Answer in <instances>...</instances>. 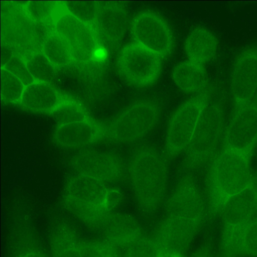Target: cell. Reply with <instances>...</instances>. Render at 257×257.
Here are the masks:
<instances>
[{
  "mask_svg": "<svg viewBox=\"0 0 257 257\" xmlns=\"http://www.w3.org/2000/svg\"><path fill=\"white\" fill-rule=\"evenodd\" d=\"M220 211L227 228L226 234L243 226L257 212V185L253 182L247 188L231 197Z\"/></svg>",
  "mask_w": 257,
  "mask_h": 257,
  "instance_id": "5bb4252c",
  "label": "cell"
},
{
  "mask_svg": "<svg viewBox=\"0 0 257 257\" xmlns=\"http://www.w3.org/2000/svg\"><path fill=\"white\" fill-rule=\"evenodd\" d=\"M1 97L6 102L19 103L26 86L17 77L2 67L1 72Z\"/></svg>",
  "mask_w": 257,
  "mask_h": 257,
  "instance_id": "484cf974",
  "label": "cell"
},
{
  "mask_svg": "<svg viewBox=\"0 0 257 257\" xmlns=\"http://www.w3.org/2000/svg\"><path fill=\"white\" fill-rule=\"evenodd\" d=\"M207 95L199 94L180 105L171 117L165 138L164 157L168 161L185 152L207 106Z\"/></svg>",
  "mask_w": 257,
  "mask_h": 257,
  "instance_id": "8992f818",
  "label": "cell"
},
{
  "mask_svg": "<svg viewBox=\"0 0 257 257\" xmlns=\"http://www.w3.org/2000/svg\"><path fill=\"white\" fill-rule=\"evenodd\" d=\"M161 257H182L180 254L168 251L166 253H162Z\"/></svg>",
  "mask_w": 257,
  "mask_h": 257,
  "instance_id": "836d02e7",
  "label": "cell"
},
{
  "mask_svg": "<svg viewBox=\"0 0 257 257\" xmlns=\"http://www.w3.org/2000/svg\"><path fill=\"white\" fill-rule=\"evenodd\" d=\"M256 215H257V212H256Z\"/></svg>",
  "mask_w": 257,
  "mask_h": 257,
  "instance_id": "e575fe53",
  "label": "cell"
},
{
  "mask_svg": "<svg viewBox=\"0 0 257 257\" xmlns=\"http://www.w3.org/2000/svg\"><path fill=\"white\" fill-rule=\"evenodd\" d=\"M225 242L233 243V246L248 254L257 256V218L230 232L226 237Z\"/></svg>",
  "mask_w": 257,
  "mask_h": 257,
  "instance_id": "603a6c76",
  "label": "cell"
},
{
  "mask_svg": "<svg viewBox=\"0 0 257 257\" xmlns=\"http://www.w3.org/2000/svg\"><path fill=\"white\" fill-rule=\"evenodd\" d=\"M162 254L158 244L148 239L140 238L130 243L126 257H161Z\"/></svg>",
  "mask_w": 257,
  "mask_h": 257,
  "instance_id": "83f0119b",
  "label": "cell"
},
{
  "mask_svg": "<svg viewBox=\"0 0 257 257\" xmlns=\"http://www.w3.org/2000/svg\"><path fill=\"white\" fill-rule=\"evenodd\" d=\"M224 127L222 112L216 107L206 106L185 151L183 167L197 168L216 155Z\"/></svg>",
  "mask_w": 257,
  "mask_h": 257,
  "instance_id": "5b68a950",
  "label": "cell"
},
{
  "mask_svg": "<svg viewBox=\"0 0 257 257\" xmlns=\"http://www.w3.org/2000/svg\"><path fill=\"white\" fill-rule=\"evenodd\" d=\"M19 79L27 86L35 81L30 72L25 61L20 56L14 55L3 67Z\"/></svg>",
  "mask_w": 257,
  "mask_h": 257,
  "instance_id": "4dcf8cb0",
  "label": "cell"
},
{
  "mask_svg": "<svg viewBox=\"0 0 257 257\" xmlns=\"http://www.w3.org/2000/svg\"><path fill=\"white\" fill-rule=\"evenodd\" d=\"M161 58L135 42L130 43L119 53L117 71L127 83L135 87L148 86L154 83L160 75Z\"/></svg>",
  "mask_w": 257,
  "mask_h": 257,
  "instance_id": "52a82bcc",
  "label": "cell"
},
{
  "mask_svg": "<svg viewBox=\"0 0 257 257\" xmlns=\"http://www.w3.org/2000/svg\"><path fill=\"white\" fill-rule=\"evenodd\" d=\"M253 152L224 146L212 159L207 178L211 211H220L229 198L247 188L253 182L250 169Z\"/></svg>",
  "mask_w": 257,
  "mask_h": 257,
  "instance_id": "7a4b0ae2",
  "label": "cell"
},
{
  "mask_svg": "<svg viewBox=\"0 0 257 257\" xmlns=\"http://www.w3.org/2000/svg\"><path fill=\"white\" fill-rule=\"evenodd\" d=\"M172 79L182 91L194 93L205 86L206 75L203 64L188 60L177 65L172 73Z\"/></svg>",
  "mask_w": 257,
  "mask_h": 257,
  "instance_id": "ffe728a7",
  "label": "cell"
},
{
  "mask_svg": "<svg viewBox=\"0 0 257 257\" xmlns=\"http://www.w3.org/2000/svg\"><path fill=\"white\" fill-rule=\"evenodd\" d=\"M83 257H118L115 246L105 241H80Z\"/></svg>",
  "mask_w": 257,
  "mask_h": 257,
  "instance_id": "f1b7e54d",
  "label": "cell"
},
{
  "mask_svg": "<svg viewBox=\"0 0 257 257\" xmlns=\"http://www.w3.org/2000/svg\"><path fill=\"white\" fill-rule=\"evenodd\" d=\"M50 114L57 125L90 119L84 108L72 100L63 99Z\"/></svg>",
  "mask_w": 257,
  "mask_h": 257,
  "instance_id": "d4e9b609",
  "label": "cell"
},
{
  "mask_svg": "<svg viewBox=\"0 0 257 257\" xmlns=\"http://www.w3.org/2000/svg\"><path fill=\"white\" fill-rule=\"evenodd\" d=\"M131 34L135 42L158 55L168 56L173 39L167 22L156 13L146 11L137 14L131 24Z\"/></svg>",
  "mask_w": 257,
  "mask_h": 257,
  "instance_id": "ba28073f",
  "label": "cell"
},
{
  "mask_svg": "<svg viewBox=\"0 0 257 257\" xmlns=\"http://www.w3.org/2000/svg\"><path fill=\"white\" fill-rule=\"evenodd\" d=\"M165 157L155 148L145 145L132 155L128 172L135 200L146 214L156 212L166 195L168 166Z\"/></svg>",
  "mask_w": 257,
  "mask_h": 257,
  "instance_id": "6da1fadb",
  "label": "cell"
},
{
  "mask_svg": "<svg viewBox=\"0 0 257 257\" xmlns=\"http://www.w3.org/2000/svg\"><path fill=\"white\" fill-rule=\"evenodd\" d=\"M216 45L215 38L209 31L198 28L189 33L184 48L189 60L203 64L213 56Z\"/></svg>",
  "mask_w": 257,
  "mask_h": 257,
  "instance_id": "d6986e66",
  "label": "cell"
},
{
  "mask_svg": "<svg viewBox=\"0 0 257 257\" xmlns=\"http://www.w3.org/2000/svg\"><path fill=\"white\" fill-rule=\"evenodd\" d=\"M166 211L169 216L200 222L205 212V204L194 178L184 176L168 199Z\"/></svg>",
  "mask_w": 257,
  "mask_h": 257,
  "instance_id": "30bf717a",
  "label": "cell"
},
{
  "mask_svg": "<svg viewBox=\"0 0 257 257\" xmlns=\"http://www.w3.org/2000/svg\"><path fill=\"white\" fill-rule=\"evenodd\" d=\"M106 138L105 124L91 118L57 125L53 133L54 143L64 148L86 146Z\"/></svg>",
  "mask_w": 257,
  "mask_h": 257,
  "instance_id": "4fadbf2b",
  "label": "cell"
},
{
  "mask_svg": "<svg viewBox=\"0 0 257 257\" xmlns=\"http://www.w3.org/2000/svg\"><path fill=\"white\" fill-rule=\"evenodd\" d=\"M24 60L35 81L48 83L52 81L56 67L42 52H33Z\"/></svg>",
  "mask_w": 257,
  "mask_h": 257,
  "instance_id": "cb8c5ba5",
  "label": "cell"
},
{
  "mask_svg": "<svg viewBox=\"0 0 257 257\" xmlns=\"http://www.w3.org/2000/svg\"><path fill=\"white\" fill-rule=\"evenodd\" d=\"M119 193L100 180L83 174L72 177L65 188L68 209L87 224L95 226L119 202Z\"/></svg>",
  "mask_w": 257,
  "mask_h": 257,
  "instance_id": "3957f363",
  "label": "cell"
},
{
  "mask_svg": "<svg viewBox=\"0 0 257 257\" xmlns=\"http://www.w3.org/2000/svg\"><path fill=\"white\" fill-rule=\"evenodd\" d=\"M95 21L103 39L111 44L117 45L126 33L128 13L125 6L121 4H109L99 8Z\"/></svg>",
  "mask_w": 257,
  "mask_h": 257,
  "instance_id": "e0dca14e",
  "label": "cell"
},
{
  "mask_svg": "<svg viewBox=\"0 0 257 257\" xmlns=\"http://www.w3.org/2000/svg\"><path fill=\"white\" fill-rule=\"evenodd\" d=\"M55 29L68 45L73 61L86 63L94 56L98 45L95 32L90 24L67 12L57 19Z\"/></svg>",
  "mask_w": 257,
  "mask_h": 257,
  "instance_id": "9c48e42d",
  "label": "cell"
},
{
  "mask_svg": "<svg viewBox=\"0 0 257 257\" xmlns=\"http://www.w3.org/2000/svg\"><path fill=\"white\" fill-rule=\"evenodd\" d=\"M55 6L52 2H28L25 5L24 10L31 20L38 22H45L53 16Z\"/></svg>",
  "mask_w": 257,
  "mask_h": 257,
  "instance_id": "f546056e",
  "label": "cell"
},
{
  "mask_svg": "<svg viewBox=\"0 0 257 257\" xmlns=\"http://www.w3.org/2000/svg\"><path fill=\"white\" fill-rule=\"evenodd\" d=\"M257 144V105L238 104L229 124L224 146L239 151L254 150Z\"/></svg>",
  "mask_w": 257,
  "mask_h": 257,
  "instance_id": "8fae6325",
  "label": "cell"
},
{
  "mask_svg": "<svg viewBox=\"0 0 257 257\" xmlns=\"http://www.w3.org/2000/svg\"><path fill=\"white\" fill-rule=\"evenodd\" d=\"M100 230L104 241L114 246L130 243L140 232L139 222L126 214L108 212L95 226Z\"/></svg>",
  "mask_w": 257,
  "mask_h": 257,
  "instance_id": "2e32d148",
  "label": "cell"
},
{
  "mask_svg": "<svg viewBox=\"0 0 257 257\" xmlns=\"http://www.w3.org/2000/svg\"><path fill=\"white\" fill-rule=\"evenodd\" d=\"M2 53H4V55H2L1 61L2 67H3L9 61L14 54L11 48L5 44L2 45Z\"/></svg>",
  "mask_w": 257,
  "mask_h": 257,
  "instance_id": "1f68e13d",
  "label": "cell"
},
{
  "mask_svg": "<svg viewBox=\"0 0 257 257\" xmlns=\"http://www.w3.org/2000/svg\"><path fill=\"white\" fill-rule=\"evenodd\" d=\"M79 240L72 230L60 226L53 233L51 239L52 257H83Z\"/></svg>",
  "mask_w": 257,
  "mask_h": 257,
  "instance_id": "44dd1931",
  "label": "cell"
},
{
  "mask_svg": "<svg viewBox=\"0 0 257 257\" xmlns=\"http://www.w3.org/2000/svg\"><path fill=\"white\" fill-rule=\"evenodd\" d=\"M65 5L68 13L86 23L96 20L99 8L94 2L69 1Z\"/></svg>",
  "mask_w": 257,
  "mask_h": 257,
  "instance_id": "4316f807",
  "label": "cell"
},
{
  "mask_svg": "<svg viewBox=\"0 0 257 257\" xmlns=\"http://www.w3.org/2000/svg\"><path fill=\"white\" fill-rule=\"evenodd\" d=\"M63 99L50 83L35 81L26 86L19 104L32 111L50 114Z\"/></svg>",
  "mask_w": 257,
  "mask_h": 257,
  "instance_id": "ac0fdd59",
  "label": "cell"
},
{
  "mask_svg": "<svg viewBox=\"0 0 257 257\" xmlns=\"http://www.w3.org/2000/svg\"><path fill=\"white\" fill-rule=\"evenodd\" d=\"M160 105L151 100L134 103L105 125L106 138L118 144H128L141 140L158 124Z\"/></svg>",
  "mask_w": 257,
  "mask_h": 257,
  "instance_id": "277c9868",
  "label": "cell"
},
{
  "mask_svg": "<svg viewBox=\"0 0 257 257\" xmlns=\"http://www.w3.org/2000/svg\"><path fill=\"white\" fill-rule=\"evenodd\" d=\"M42 52L56 67L66 66L73 61L67 42L55 32L44 39Z\"/></svg>",
  "mask_w": 257,
  "mask_h": 257,
  "instance_id": "7402d4cb",
  "label": "cell"
},
{
  "mask_svg": "<svg viewBox=\"0 0 257 257\" xmlns=\"http://www.w3.org/2000/svg\"><path fill=\"white\" fill-rule=\"evenodd\" d=\"M18 257H45V256L40 251L33 249L24 252Z\"/></svg>",
  "mask_w": 257,
  "mask_h": 257,
  "instance_id": "d6a6232c",
  "label": "cell"
},
{
  "mask_svg": "<svg viewBox=\"0 0 257 257\" xmlns=\"http://www.w3.org/2000/svg\"><path fill=\"white\" fill-rule=\"evenodd\" d=\"M78 174L95 178L103 183L118 180L123 175L121 159L113 153L88 150L79 154L73 161Z\"/></svg>",
  "mask_w": 257,
  "mask_h": 257,
  "instance_id": "7c38bea8",
  "label": "cell"
},
{
  "mask_svg": "<svg viewBox=\"0 0 257 257\" xmlns=\"http://www.w3.org/2000/svg\"><path fill=\"white\" fill-rule=\"evenodd\" d=\"M199 222L168 216L159 229V240L168 251L180 254L191 244Z\"/></svg>",
  "mask_w": 257,
  "mask_h": 257,
  "instance_id": "9a60e30c",
  "label": "cell"
}]
</instances>
